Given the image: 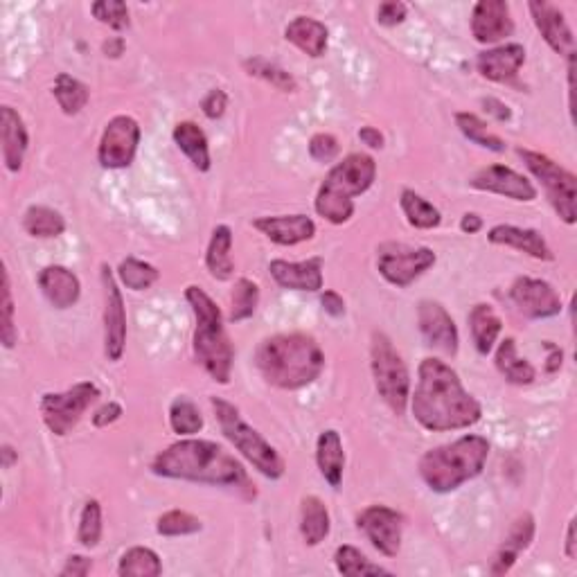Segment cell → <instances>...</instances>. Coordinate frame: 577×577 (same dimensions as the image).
Returning <instances> with one entry per match:
<instances>
[{
  "instance_id": "cell-33",
  "label": "cell",
  "mask_w": 577,
  "mask_h": 577,
  "mask_svg": "<svg viewBox=\"0 0 577 577\" xmlns=\"http://www.w3.org/2000/svg\"><path fill=\"white\" fill-rule=\"evenodd\" d=\"M469 330H472V339L478 354H490L503 330V323L492 305L478 303L472 307V312H469Z\"/></svg>"
},
{
  "instance_id": "cell-32",
  "label": "cell",
  "mask_w": 577,
  "mask_h": 577,
  "mask_svg": "<svg viewBox=\"0 0 577 577\" xmlns=\"http://www.w3.org/2000/svg\"><path fill=\"white\" fill-rule=\"evenodd\" d=\"M230 251H233V230L228 226H217L212 230L206 253V266L215 280L224 282L233 278L235 264L233 257H230Z\"/></svg>"
},
{
  "instance_id": "cell-44",
  "label": "cell",
  "mask_w": 577,
  "mask_h": 577,
  "mask_svg": "<svg viewBox=\"0 0 577 577\" xmlns=\"http://www.w3.org/2000/svg\"><path fill=\"white\" fill-rule=\"evenodd\" d=\"M203 523L201 519L194 517V514L185 512V510H170L165 512L161 519L156 523L158 535L163 537H188V535H197L201 532Z\"/></svg>"
},
{
  "instance_id": "cell-30",
  "label": "cell",
  "mask_w": 577,
  "mask_h": 577,
  "mask_svg": "<svg viewBox=\"0 0 577 577\" xmlns=\"http://www.w3.org/2000/svg\"><path fill=\"white\" fill-rule=\"evenodd\" d=\"M174 142L179 145L181 152L190 158V163L197 167L199 172H208L210 170V147H208V138L199 124H194L190 120L179 122L174 127Z\"/></svg>"
},
{
  "instance_id": "cell-59",
  "label": "cell",
  "mask_w": 577,
  "mask_h": 577,
  "mask_svg": "<svg viewBox=\"0 0 577 577\" xmlns=\"http://www.w3.org/2000/svg\"><path fill=\"white\" fill-rule=\"evenodd\" d=\"M104 52H106V57H120L124 52V41L120 37L109 39L104 43Z\"/></svg>"
},
{
  "instance_id": "cell-12",
  "label": "cell",
  "mask_w": 577,
  "mask_h": 577,
  "mask_svg": "<svg viewBox=\"0 0 577 577\" xmlns=\"http://www.w3.org/2000/svg\"><path fill=\"white\" fill-rule=\"evenodd\" d=\"M140 145V124L131 115H115L104 127L97 161L104 170H124L133 163Z\"/></svg>"
},
{
  "instance_id": "cell-11",
  "label": "cell",
  "mask_w": 577,
  "mask_h": 577,
  "mask_svg": "<svg viewBox=\"0 0 577 577\" xmlns=\"http://www.w3.org/2000/svg\"><path fill=\"white\" fill-rule=\"evenodd\" d=\"M436 253L426 246L388 244L377 255V269L388 284L404 289L436 264Z\"/></svg>"
},
{
  "instance_id": "cell-10",
  "label": "cell",
  "mask_w": 577,
  "mask_h": 577,
  "mask_svg": "<svg viewBox=\"0 0 577 577\" xmlns=\"http://www.w3.org/2000/svg\"><path fill=\"white\" fill-rule=\"evenodd\" d=\"M100 397V388L93 381H79L66 393H46L41 397V417L50 433L64 438L75 429L84 413Z\"/></svg>"
},
{
  "instance_id": "cell-16",
  "label": "cell",
  "mask_w": 577,
  "mask_h": 577,
  "mask_svg": "<svg viewBox=\"0 0 577 577\" xmlns=\"http://www.w3.org/2000/svg\"><path fill=\"white\" fill-rule=\"evenodd\" d=\"M417 323H420V332L429 348L447 354V357L458 354V327L440 303H436V300H422L420 307H417Z\"/></svg>"
},
{
  "instance_id": "cell-26",
  "label": "cell",
  "mask_w": 577,
  "mask_h": 577,
  "mask_svg": "<svg viewBox=\"0 0 577 577\" xmlns=\"http://www.w3.org/2000/svg\"><path fill=\"white\" fill-rule=\"evenodd\" d=\"M535 539V517L532 514H521V517L514 521V526L510 528V535L505 537L501 548L496 550V555L492 559L490 573L492 575H505L510 573V568L517 564L519 555L523 550H528V546Z\"/></svg>"
},
{
  "instance_id": "cell-15",
  "label": "cell",
  "mask_w": 577,
  "mask_h": 577,
  "mask_svg": "<svg viewBox=\"0 0 577 577\" xmlns=\"http://www.w3.org/2000/svg\"><path fill=\"white\" fill-rule=\"evenodd\" d=\"M510 298L514 307L528 318H553L562 312V298L555 287L539 278H519L514 280L510 289Z\"/></svg>"
},
{
  "instance_id": "cell-51",
  "label": "cell",
  "mask_w": 577,
  "mask_h": 577,
  "mask_svg": "<svg viewBox=\"0 0 577 577\" xmlns=\"http://www.w3.org/2000/svg\"><path fill=\"white\" fill-rule=\"evenodd\" d=\"M93 562L84 555H73L66 559V566L61 568V577H84L91 573Z\"/></svg>"
},
{
  "instance_id": "cell-6",
  "label": "cell",
  "mask_w": 577,
  "mask_h": 577,
  "mask_svg": "<svg viewBox=\"0 0 577 577\" xmlns=\"http://www.w3.org/2000/svg\"><path fill=\"white\" fill-rule=\"evenodd\" d=\"M377 176L375 158L350 154L332 167L316 194V212L334 226L348 224L354 215V197L366 194Z\"/></svg>"
},
{
  "instance_id": "cell-9",
  "label": "cell",
  "mask_w": 577,
  "mask_h": 577,
  "mask_svg": "<svg viewBox=\"0 0 577 577\" xmlns=\"http://www.w3.org/2000/svg\"><path fill=\"white\" fill-rule=\"evenodd\" d=\"M517 154L523 158V163H526L528 170L541 181V185H544L546 197L550 201V206L555 208L559 219H562L564 224L573 226L575 217H577V208H575L577 179H575V174L564 170L562 165H557L553 158H548L546 154L532 152V149L519 147Z\"/></svg>"
},
{
  "instance_id": "cell-22",
  "label": "cell",
  "mask_w": 577,
  "mask_h": 577,
  "mask_svg": "<svg viewBox=\"0 0 577 577\" xmlns=\"http://www.w3.org/2000/svg\"><path fill=\"white\" fill-rule=\"evenodd\" d=\"M269 271L273 275V280L278 282L282 289H291V291H321L323 289L321 257H312V260H305V262L273 260L269 264Z\"/></svg>"
},
{
  "instance_id": "cell-57",
  "label": "cell",
  "mask_w": 577,
  "mask_h": 577,
  "mask_svg": "<svg viewBox=\"0 0 577 577\" xmlns=\"http://www.w3.org/2000/svg\"><path fill=\"white\" fill-rule=\"evenodd\" d=\"M546 348L550 350V357H548V363H546V372H557L559 368H562L564 352L559 350L557 345H553V343H546Z\"/></svg>"
},
{
  "instance_id": "cell-20",
  "label": "cell",
  "mask_w": 577,
  "mask_h": 577,
  "mask_svg": "<svg viewBox=\"0 0 577 577\" xmlns=\"http://www.w3.org/2000/svg\"><path fill=\"white\" fill-rule=\"evenodd\" d=\"M253 228L271 239L278 246H296L309 242L316 235V224L307 215H280V217H260L253 221Z\"/></svg>"
},
{
  "instance_id": "cell-36",
  "label": "cell",
  "mask_w": 577,
  "mask_h": 577,
  "mask_svg": "<svg viewBox=\"0 0 577 577\" xmlns=\"http://www.w3.org/2000/svg\"><path fill=\"white\" fill-rule=\"evenodd\" d=\"M399 206H402L404 217L413 228L431 230L440 226V221H442L440 210L433 206V203L426 201L424 197H420L415 190H404L402 199H399Z\"/></svg>"
},
{
  "instance_id": "cell-35",
  "label": "cell",
  "mask_w": 577,
  "mask_h": 577,
  "mask_svg": "<svg viewBox=\"0 0 577 577\" xmlns=\"http://www.w3.org/2000/svg\"><path fill=\"white\" fill-rule=\"evenodd\" d=\"M163 573V562L152 548L133 546L120 557V577H158Z\"/></svg>"
},
{
  "instance_id": "cell-39",
  "label": "cell",
  "mask_w": 577,
  "mask_h": 577,
  "mask_svg": "<svg viewBox=\"0 0 577 577\" xmlns=\"http://www.w3.org/2000/svg\"><path fill=\"white\" fill-rule=\"evenodd\" d=\"M170 424L172 431L179 433V436H197L203 429V415L190 397L181 395L170 406Z\"/></svg>"
},
{
  "instance_id": "cell-28",
  "label": "cell",
  "mask_w": 577,
  "mask_h": 577,
  "mask_svg": "<svg viewBox=\"0 0 577 577\" xmlns=\"http://www.w3.org/2000/svg\"><path fill=\"white\" fill-rule=\"evenodd\" d=\"M316 463L321 469V476L325 478L330 487L339 490L343 483V469H345V451H343V440L339 436V431L327 429L318 436L316 442Z\"/></svg>"
},
{
  "instance_id": "cell-52",
  "label": "cell",
  "mask_w": 577,
  "mask_h": 577,
  "mask_svg": "<svg viewBox=\"0 0 577 577\" xmlns=\"http://www.w3.org/2000/svg\"><path fill=\"white\" fill-rule=\"evenodd\" d=\"M120 417H122V406L115 404V402H109V404H104L102 408H97L95 415H93V424L97 426V429H104V426L118 422Z\"/></svg>"
},
{
  "instance_id": "cell-48",
  "label": "cell",
  "mask_w": 577,
  "mask_h": 577,
  "mask_svg": "<svg viewBox=\"0 0 577 577\" xmlns=\"http://www.w3.org/2000/svg\"><path fill=\"white\" fill-rule=\"evenodd\" d=\"M309 154H312V158L318 163H332L334 158L341 154V145L332 133H316V136L309 140Z\"/></svg>"
},
{
  "instance_id": "cell-60",
  "label": "cell",
  "mask_w": 577,
  "mask_h": 577,
  "mask_svg": "<svg viewBox=\"0 0 577 577\" xmlns=\"http://www.w3.org/2000/svg\"><path fill=\"white\" fill-rule=\"evenodd\" d=\"M0 454H3V467L5 469H10L16 460H19V454H16L10 445H3V451H0Z\"/></svg>"
},
{
  "instance_id": "cell-53",
  "label": "cell",
  "mask_w": 577,
  "mask_h": 577,
  "mask_svg": "<svg viewBox=\"0 0 577 577\" xmlns=\"http://www.w3.org/2000/svg\"><path fill=\"white\" fill-rule=\"evenodd\" d=\"M321 305L325 309V314H330L334 318L345 314V300L341 294H336V291H325V294L321 296Z\"/></svg>"
},
{
  "instance_id": "cell-54",
  "label": "cell",
  "mask_w": 577,
  "mask_h": 577,
  "mask_svg": "<svg viewBox=\"0 0 577 577\" xmlns=\"http://www.w3.org/2000/svg\"><path fill=\"white\" fill-rule=\"evenodd\" d=\"M483 106H485V111L494 115L499 122H508L512 118L510 106L503 104L501 100H494V97H483Z\"/></svg>"
},
{
  "instance_id": "cell-37",
  "label": "cell",
  "mask_w": 577,
  "mask_h": 577,
  "mask_svg": "<svg viewBox=\"0 0 577 577\" xmlns=\"http://www.w3.org/2000/svg\"><path fill=\"white\" fill-rule=\"evenodd\" d=\"M334 564L336 571L341 575H350V577H359V575H388L390 571L384 566H379L375 562L361 553L359 548L354 546H339L334 553Z\"/></svg>"
},
{
  "instance_id": "cell-41",
  "label": "cell",
  "mask_w": 577,
  "mask_h": 577,
  "mask_svg": "<svg viewBox=\"0 0 577 577\" xmlns=\"http://www.w3.org/2000/svg\"><path fill=\"white\" fill-rule=\"evenodd\" d=\"M118 278L131 291H145L161 278V273H158L154 264L136 260V257H127L118 266Z\"/></svg>"
},
{
  "instance_id": "cell-43",
  "label": "cell",
  "mask_w": 577,
  "mask_h": 577,
  "mask_svg": "<svg viewBox=\"0 0 577 577\" xmlns=\"http://www.w3.org/2000/svg\"><path fill=\"white\" fill-rule=\"evenodd\" d=\"M244 68H246L248 75L264 79V82H269L271 86L278 88V91H284V93H294V91H298L296 79L291 77V75L287 73V70H282L280 66L271 64V61L255 57V59L244 61Z\"/></svg>"
},
{
  "instance_id": "cell-5",
  "label": "cell",
  "mask_w": 577,
  "mask_h": 577,
  "mask_svg": "<svg viewBox=\"0 0 577 577\" xmlns=\"http://www.w3.org/2000/svg\"><path fill=\"white\" fill-rule=\"evenodd\" d=\"M185 300H188L194 318H197V327H194V357H197L199 366L217 384L226 386L230 375H233L235 350L226 334L221 309L197 284L185 289Z\"/></svg>"
},
{
  "instance_id": "cell-55",
  "label": "cell",
  "mask_w": 577,
  "mask_h": 577,
  "mask_svg": "<svg viewBox=\"0 0 577 577\" xmlns=\"http://www.w3.org/2000/svg\"><path fill=\"white\" fill-rule=\"evenodd\" d=\"M359 138L363 145H368L370 149H381L384 147V136H381V131L375 127H363L359 131Z\"/></svg>"
},
{
  "instance_id": "cell-46",
  "label": "cell",
  "mask_w": 577,
  "mask_h": 577,
  "mask_svg": "<svg viewBox=\"0 0 577 577\" xmlns=\"http://www.w3.org/2000/svg\"><path fill=\"white\" fill-rule=\"evenodd\" d=\"M79 544L86 548H95L102 539V505L100 501H88L79 517V530H77Z\"/></svg>"
},
{
  "instance_id": "cell-18",
  "label": "cell",
  "mask_w": 577,
  "mask_h": 577,
  "mask_svg": "<svg viewBox=\"0 0 577 577\" xmlns=\"http://www.w3.org/2000/svg\"><path fill=\"white\" fill-rule=\"evenodd\" d=\"M514 32L510 5L505 0H481L472 12V34L478 43H499Z\"/></svg>"
},
{
  "instance_id": "cell-2",
  "label": "cell",
  "mask_w": 577,
  "mask_h": 577,
  "mask_svg": "<svg viewBox=\"0 0 577 577\" xmlns=\"http://www.w3.org/2000/svg\"><path fill=\"white\" fill-rule=\"evenodd\" d=\"M152 472L176 481H192L219 487H237L251 494L246 469L224 447L210 440L174 442L154 458Z\"/></svg>"
},
{
  "instance_id": "cell-21",
  "label": "cell",
  "mask_w": 577,
  "mask_h": 577,
  "mask_svg": "<svg viewBox=\"0 0 577 577\" xmlns=\"http://www.w3.org/2000/svg\"><path fill=\"white\" fill-rule=\"evenodd\" d=\"M526 64V48L519 43H508L492 50H485L476 59V68L485 79L496 84H508L519 75L521 66Z\"/></svg>"
},
{
  "instance_id": "cell-24",
  "label": "cell",
  "mask_w": 577,
  "mask_h": 577,
  "mask_svg": "<svg viewBox=\"0 0 577 577\" xmlns=\"http://www.w3.org/2000/svg\"><path fill=\"white\" fill-rule=\"evenodd\" d=\"M487 239L494 246H508L514 248V251H521L535 260H544L550 262L553 260V251H550L548 242L539 230L532 228H519V226H510V224H499L494 226L490 233H487Z\"/></svg>"
},
{
  "instance_id": "cell-29",
  "label": "cell",
  "mask_w": 577,
  "mask_h": 577,
  "mask_svg": "<svg viewBox=\"0 0 577 577\" xmlns=\"http://www.w3.org/2000/svg\"><path fill=\"white\" fill-rule=\"evenodd\" d=\"M332 528L330 510L318 496H305L300 505V535L307 546H318L327 539Z\"/></svg>"
},
{
  "instance_id": "cell-1",
  "label": "cell",
  "mask_w": 577,
  "mask_h": 577,
  "mask_svg": "<svg viewBox=\"0 0 577 577\" xmlns=\"http://www.w3.org/2000/svg\"><path fill=\"white\" fill-rule=\"evenodd\" d=\"M415 420L426 431H460L483 417V406L465 390L458 372L440 359H424L417 368V386L411 397Z\"/></svg>"
},
{
  "instance_id": "cell-42",
  "label": "cell",
  "mask_w": 577,
  "mask_h": 577,
  "mask_svg": "<svg viewBox=\"0 0 577 577\" xmlns=\"http://www.w3.org/2000/svg\"><path fill=\"white\" fill-rule=\"evenodd\" d=\"M230 303H233V309H230V321L233 323L248 321V318L255 314L257 305H260V287H257V282L248 278H239L235 282Z\"/></svg>"
},
{
  "instance_id": "cell-56",
  "label": "cell",
  "mask_w": 577,
  "mask_h": 577,
  "mask_svg": "<svg viewBox=\"0 0 577 577\" xmlns=\"http://www.w3.org/2000/svg\"><path fill=\"white\" fill-rule=\"evenodd\" d=\"M481 228H483V219L478 217L476 212H467V215L460 219V230H463L465 235H474Z\"/></svg>"
},
{
  "instance_id": "cell-14",
  "label": "cell",
  "mask_w": 577,
  "mask_h": 577,
  "mask_svg": "<svg viewBox=\"0 0 577 577\" xmlns=\"http://www.w3.org/2000/svg\"><path fill=\"white\" fill-rule=\"evenodd\" d=\"M357 526L381 555L397 557L402 548L404 519L397 510L388 505H370L357 517Z\"/></svg>"
},
{
  "instance_id": "cell-27",
  "label": "cell",
  "mask_w": 577,
  "mask_h": 577,
  "mask_svg": "<svg viewBox=\"0 0 577 577\" xmlns=\"http://www.w3.org/2000/svg\"><path fill=\"white\" fill-rule=\"evenodd\" d=\"M284 39L294 43L298 50H303L307 57L321 59L327 52V41H330V32H327L325 23L309 19V16H298L284 28Z\"/></svg>"
},
{
  "instance_id": "cell-50",
  "label": "cell",
  "mask_w": 577,
  "mask_h": 577,
  "mask_svg": "<svg viewBox=\"0 0 577 577\" xmlns=\"http://www.w3.org/2000/svg\"><path fill=\"white\" fill-rule=\"evenodd\" d=\"M201 109L210 120L221 118V115H224L228 109V95L221 91V88H215V91H210L206 97H203Z\"/></svg>"
},
{
  "instance_id": "cell-38",
  "label": "cell",
  "mask_w": 577,
  "mask_h": 577,
  "mask_svg": "<svg viewBox=\"0 0 577 577\" xmlns=\"http://www.w3.org/2000/svg\"><path fill=\"white\" fill-rule=\"evenodd\" d=\"M52 93H55L57 102L61 106V111H64L66 115L82 113L84 106L88 104V97H91L86 84H82L79 79L70 77L66 73H61L55 79V91H52Z\"/></svg>"
},
{
  "instance_id": "cell-17",
  "label": "cell",
  "mask_w": 577,
  "mask_h": 577,
  "mask_svg": "<svg viewBox=\"0 0 577 577\" xmlns=\"http://www.w3.org/2000/svg\"><path fill=\"white\" fill-rule=\"evenodd\" d=\"M469 185L476 190L501 194V197H508L514 201H535L537 199V188L532 185L526 176H521L519 172H514L512 167L505 165H490L483 167L481 172H476L472 176Z\"/></svg>"
},
{
  "instance_id": "cell-25",
  "label": "cell",
  "mask_w": 577,
  "mask_h": 577,
  "mask_svg": "<svg viewBox=\"0 0 577 577\" xmlns=\"http://www.w3.org/2000/svg\"><path fill=\"white\" fill-rule=\"evenodd\" d=\"M0 142H3V161L10 172H19L28 152V129L12 106L0 109Z\"/></svg>"
},
{
  "instance_id": "cell-31",
  "label": "cell",
  "mask_w": 577,
  "mask_h": 577,
  "mask_svg": "<svg viewBox=\"0 0 577 577\" xmlns=\"http://www.w3.org/2000/svg\"><path fill=\"white\" fill-rule=\"evenodd\" d=\"M494 363H496V370H499L505 377V381H510V384L514 386H530L537 377L535 366H532L528 359L519 357L517 341L514 339H505L499 345Z\"/></svg>"
},
{
  "instance_id": "cell-7",
  "label": "cell",
  "mask_w": 577,
  "mask_h": 577,
  "mask_svg": "<svg viewBox=\"0 0 577 577\" xmlns=\"http://www.w3.org/2000/svg\"><path fill=\"white\" fill-rule=\"evenodd\" d=\"M212 408L219 422V429L224 438L251 463L262 476L278 481L284 476V460L269 442L257 433L251 424L244 422L237 408L221 397H212Z\"/></svg>"
},
{
  "instance_id": "cell-23",
  "label": "cell",
  "mask_w": 577,
  "mask_h": 577,
  "mask_svg": "<svg viewBox=\"0 0 577 577\" xmlns=\"http://www.w3.org/2000/svg\"><path fill=\"white\" fill-rule=\"evenodd\" d=\"M39 287L55 309H70L82 296V282L66 266L52 264L39 273Z\"/></svg>"
},
{
  "instance_id": "cell-3",
  "label": "cell",
  "mask_w": 577,
  "mask_h": 577,
  "mask_svg": "<svg viewBox=\"0 0 577 577\" xmlns=\"http://www.w3.org/2000/svg\"><path fill=\"white\" fill-rule=\"evenodd\" d=\"M264 381L280 390H300L321 377L325 354L314 336L303 332L275 334L264 339L255 354Z\"/></svg>"
},
{
  "instance_id": "cell-47",
  "label": "cell",
  "mask_w": 577,
  "mask_h": 577,
  "mask_svg": "<svg viewBox=\"0 0 577 577\" xmlns=\"http://www.w3.org/2000/svg\"><path fill=\"white\" fill-rule=\"evenodd\" d=\"M93 16L100 23L109 25L111 30H127L129 28V7L120 0H100L91 7Z\"/></svg>"
},
{
  "instance_id": "cell-40",
  "label": "cell",
  "mask_w": 577,
  "mask_h": 577,
  "mask_svg": "<svg viewBox=\"0 0 577 577\" xmlns=\"http://www.w3.org/2000/svg\"><path fill=\"white\" fill-rule=\"evenodd\" d=\"M456 124H458L460 133H463L467 140H472L474 145L490 149V152H496V154L505 152V142L499 136H494V133L487 129V124L478 118V115L456 113Z\"/></svg>"
},
{
  "instance_id": "cell-49",
  "label": "cell",
  "mask_w": 577,
  "mask_h": 577,
  "mask_svg": "<svg viewBox=\"0 0 577 577\" xmlns=\"http://www.w3.org/2000/svg\"><path fill=\"white\" fill-rule=\"evenodd\" d=\"M408 14V7L404 3H397V0H390V3H381L377 10V21L386 28H395V25L404 23Z\"/></svg>"
},
{
  "instance_id": "cell-19",
  "label": "cell",
  "mask_w": 577,
  "mask_h": 577,
  "mask_svg": "<svg viewBox=\"0 0 577 577\" xmlns=\"http://www.w3.org/2000/svg\"><path fill=\"white\" fill-rule=\"evenodd\" d=\"M530 12H532V21H535L537 30L541 32V37L548 43L550 48H553L557 55H573L575 52V39H573V32L568 28L566 23V16L559 12V7H555L553 3H544V0H535V3H530Z\"/></svg>"
},
{
  "instance_id": "cell-8",
  "label": "cell",
  "mask_w": 577,
  "mask_h": 577,
  "mask_svg": "<svg viewBox=\"0 0 577 577\" xmlns=\"http://www.w3.org/2000/svg\"><path fill=\"white\" fill-rule=\"evenodd\" d=\"M370 368L379 397L395 415H404L408 397H411V377H408L402 354L395 350L393 341L384 332L372 334Z\"/></svg>"
},
{
  "instance_id": "cell-34",
  "label": "cell",
  "mask_w": 577,
  "mask_h": 577,
  "mask_svg": "<svg viewBox=\"0 0 577 577\" xmlns=\"http://www.w3.org/2000/svg\"><path fill=\"white\" fill-rule=\"evenodd\" d=\"M23 228L30 237L50 239L64 235L66 219L48 206H30L23 215Z\"/></svg>"
},
{
  "instance_id": "cell-4",
  "label": "cell",
  "mask_w": 577,
  "mask_h": 577,
  "mask_svg": "<svg viewBox=\"0 0 577 577\" xmlns=\"http://www.w3.org/2000/svg\"><path fill=\"white\" fill-rule=\"evenodd\" d=\"M490 442L483 436H463L436 447L420 458V476L431 492L449 494L483 472Z\"/></svg>"
},
{
  "instance_id": "cell-45",
  "label": "cell",
  "mask_w": 577,
  "mask_h": 577,
  "mask_svg": "<svg viewBox=\"0 0 577 577\" xmlns=\"http://www.w3.org/2000/svg\"><path fill=\"white\" fill-rule=\"evenodd\" d=\"M0 341L7 350H12L16 341H19V332L14 325V298H12V284L10 273L3 266V300H0Z\"/></svg>"
},
{
  "instance_id": "cell-13",
  "label": "cell",
  "mask_w": 577,
  "mask_h": 577,
  "mask_svg": "<svg viewBox=\"0 0 577 577\" xmlns=\"http://www.w3.org/2000/svg\"><path fill=\"white\" fill-rule=\"evenodd\" d=\"M104 287V354L109 361H120L127 345V309L122 291L109 266L102 264Z\"/></svg>"
},
{
  "instance_id": "cell-58",
  "label": "cell",
  "mask_w": 577,
  "mask_h": 577,
  "mask_svg": "<svg viewBox=\"0 0 577 577\" xmlns=\"http://www.w3.org/2000/svg\"><path fill=\"white\" fill-rule=\"evenodd\" d=\"M575 519L568 521V530H566V548H564V553L568 559H575Z\"/></svg>"
}]
</instances>
